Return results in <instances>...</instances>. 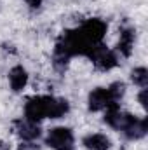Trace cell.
Masks as SVG:
<instances>
[{
	"instance_id": "9",
	"label": "cell",
	"mask_w": 148,
	"mask_h": 150,
	"mask_svg": "<svg viewBox=\"0 0 148 150\" xmlns=\"http://www.w3.org/2000/svg\"><path fill=\"white\" fill-rule=\"evenodd\" d=\"M82 145L87 150H110L111 142L103 133H91L82 140Z\"/></svg>"
},
{
	"instance_id": "11",
	"label": "cell",
	"mask_w": 148,
	"mask_h": 150,
	"mask_svg": "<svg viewBox=\"0 0 148 150\" xmlns=\"http://www.w3.org/2000/svg\"><path fill=\"white\" fill-rule=\"evenodd\" d=\"M131 79H132V82L136 86H140L143 89V87L148 86V70L145 67H138V68H134L131 72Z\"/></svg>"
},
{
	"instance_id": "7",
	"label": "cell",
	"mask_w": 148,
	"mask_h": 150,
	"mask_svg": "<svg viewBox=\"0 0 148 150\" xmlns=\"http://www.w3.org/2000/svg\"><path fill=\"white\" fill-rule=\"evenodd\" d=\"M14 127H16V134L25 140V142H35L40 138V126L38 122H32L28 119H21V120H16L14 122Z\"/></svg>"
},
{
	"instance_id": "10",
	"label": "cell",
	"mask_w": 148,
	"mask_h": 150,
	"mask_svg": "<svg viewBox=\"0 0 148 150\" xmlns=\"http://www.w3.org/2000/svg\"><path fill=\"white\" fill-rule=\"evenodd\" d=\"M9 84H11V89L14 93L23 91L26 87V84H28V72L21 65L12 67L11 72H9Z\"/></svg>"
},
{
	"instance_id": "8",
	"label": "cell",
	"mask_w": 148,
	"mask_h": 150,
	"mask_svg": "<svg viewBox=\"0 0 148 150\" xmlns=\"http://www.w3.org/2000/svg\"><path fill=\"white\" fill-rule=\"evenodd\" d=\"M134 40H136V30H134V28L125 26V28L120 30V37H118L117 49H118V52H120L124 58H129V56L132 54Z\"/></svg>"
},
{
	"instance_id": "3",
	"label": "cell",
	"mask_w": 148,
	"mask_h": 150,
	"mask_svg": "<svg viewBox=\"0 0 148 150\" xmlns=\"http://www.w3.org/2000/svg\"><path fill=\"white\" fill-rule=\"evenodd\" d=\"M105 122L120 131L127 140H140L147 134L148 131V122L147 119H138L131 113H124L120 112L118 105H113L110 108H106L105 112Z\"/></svg>"
},
{
	"instance_id": "12",
	"label": "cell",
	"mask_w": 148,
	"mask_h": 150,
	"mask_svg": "<svg viewBox=\"0 0 148 150\" xmlns=\"http://www.w3.org/2000/svg\"><path fill=\"white\" fill-rule=\"evenodd\" d=\"M19 150H40L38 145H35L33 142H28V143H21L19 145Z\"/></svg>"
},
{
	"instance_id": "5",
	"label": "cell",
	"mask_w": 148,
	"mask_h": 150,
	"mask_svg": "<svg viewBox=\"0 0 148 150\" xmlns=\"http://www.w3.org/2000/svg\"><path fill=\"white\" fill-rule=\"evenodd\" d=\"M45 145L52 150H75V136L70 127L58 126L49 129L45 136Z\"/></svg>"
},
{
	"instance_id": "2",
	"label": "cell",
	"mask_w": 148,
	"mask_h": 150,
	"mask_svg": "<svg viewBox=\"0 0 148 150\" xmlns=\"http://www.w3.org/2000/svg\"><path fill=\"white\" fill-rule=\"evenodd\" d=\"M70 110V103L54 96H32L25 103V119L40 122L42 119H59Z\"/></svg>"
},
{
	"instance_id": "6",
	"label": "cell",
	"mask_w": 148,
	"mask_h": 150,
	"mask_svg": "<svg viewBox=\"0 0 148 150\" xmlns=\"http://www.w3.org/2000/svg\"><path fill=\"white\" fill-rule=\"evenodd\" d=\"M87 56L91 58L92 65H94L98 70H101V72H108V70L115 68V67L118 65L117 54H115L111 49H108L106 45H103V44L94 45Z\"/></svg>"
},
{
	"instance_id": "4",
	"label": "cell",
	"mask_w": 148,
	"mask_h": 150,
	"mask_svg": "<svg viewBox=\"0 0 148 150\" xmlns=\"http://www.w3.org/2000/svg\"><path fill=\"white\" fill-rule=\"evenodd\" d=\"M125 93V86L124 82H113L108 87H96L89 93L87 103H89V110L91 112H99V110H106L113 105H118L120 98Z\"/></svg>"
},
{
	"instance_id": "1",
	"label": "cell",
	"mask_w": 148,
	"mask_h": 150,
	"mask_svg": "<svg viewBox=\"0 0 148 150\" xmlns=\"http://www.w3.org/2000/svg\"><path fill=\"white\" fill-rule=\"evenodd\" d=\"M108 25L99 18H91L84 21L78 28L63 32L54 47V67L65 68L70 58L73 56H87L91 49L106 35Z\"/></svg>"
},
{
	"instance_id": "13",
	"label": "cell",
	"mask_w": 148,
	"mask_h": 150,
	"mask_svg": "<svg viewBox=\"0 0 148 150\" xmlns=\"http://www.w3.org/2000/svg\"><path fill=\"white\" fill-rule=\"evenodd\" d=\"M42 2H44V0H26V5H28L30 9H40Z\"/></svg>"
},
{
	"instance_id": "14",
	"label": "cell",
	"mask_w": 148,
	"mask_h": 150,
	"mask_svg": "<svg viewBox=\"0 0 148 150\" xmlns=\"http://www.w3.org/2000/svg\"><path fill=\"white\" fill-rule=\"evenodd\" d=\"M140 103H141V107L147 108V87H143L140 93Z\"/></svg>"
}]
</instances>
